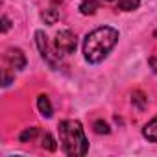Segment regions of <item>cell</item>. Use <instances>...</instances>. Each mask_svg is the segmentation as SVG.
Segmentation results:
<instances>
[{"label": "cell", "instance_id": "5b68a950", "mask_svg": "<svg viewBox=\"0 0 157 157\" xmlns=\"http://www.w3.org/2000/svg\"><path fill=\"white\" fill-rule=\"evenodd\" d=\"M4 61H6V65H10L15 70H21L26 67V56L21 48H13V46L8 48L4 52Z\"/></svg>", "mask_w": 157, "mask_h": 157}, {"label": "cell", "instance_id": "8992f818", "mask_svg": "<svg viewBox=\"0 0 157 157\" xmlns=\"http://www.w3.org/2000/svg\"><path fill=\"white\" fill-rule=\"evenodd\" d=\"M37 109H39V113H41L44 118H50V117H52L54 109H52V104H50V100H48L46 94L37 96Z\"/></svg>", "mask_w": 157, "mask_h": 157}, {"label": "cell", "instance_id": "4fadbf2b", "mask_svg": "<svg viewBox=\"0 0 157 157\" xmlns=\"http://www.w3.org/2000/svg\"><path fill=\"white\" fill-rule=\"evenodd\" d=\"M37 133H39V129L37 128H26L22 133H21V142H28V140H33L35 137H37Z\"/></svg>", "mask_w": 157, "mask_h": 157}, {"label": "cell", "instance_id": "2e32d148", "mask_svg": "<svg viewBox=\"0 0 157 157\" xmlns=\"http://www.w3.org/2000/svg\"><path fill=\"white\" fill-rule=\"evenodd\" d=\"M8 30H10V19H8V17L4 15V17H2V32L6 33Z\"/></svg>", "mask_w": 157, "mask_h": 157}, {"label": "cell", "instance_id": "ba28073f", "mask_svg": "<svg viewBox=\"0 0 157 157\" xmlns=\"http://www.w3.org/2000/svg\"><path fill=\"white\" fill-rule=\"evenodd\" d=\"M140 6V0H117V10L122 11H135Z\"/></svg>", "mask_w": 157, "mask_h": 157}, {"label": "cell", "instance_id": "5bb4252c", "mask_svg": "<svg viewBox=\"0 0 157 157\" xmlns=\"http://www.w3.org/2000/svg\"><path fill=\"white\" fill-rule=\"evenodd\" d=\"M93 128H94V133H98V135H107L111 129H109V124L107 122H104V120H96L94 124H93Z\"/></svg>", "mask_w": 157, "mask_h": 157}, {"label": "cell", "instance_id": "6da1fadb", "mask_svg": "<svg viewBox=\"0 0 157 157\" xmlns=\"http://www.w3.org/2000/svg\"><path fill=\"white\" fill-rule=\"evenodd\" d=\"M118 32L111 26H100L87 33L83 41V56L89 63H100L118 43Z\"/></svg>", "mask_w": 157, "mask_h": 157}, {"label": "cell", "instance_id": "7c38bea8", "mask_svg": "<svg viewBox=\"0 0 157 157\" xmlns=\"http://www.w3.org/2000/svg\"><path fill=\"white\" fill-rule=\"evenodd\" d=\"M146 102H148V100H146V96H144L140 91H135V93L131 94V104H137L139 109H144V107H146Z\"/></svg>", "mask_w": 157, "mask_h": 157}, {"label": "cell", "instance_id": "9a60e30c", "mask_svg": "<svg viewBox=\"0 0 157 157\" xmlns=\"http://www.w3.org/2000/svg\"><path fill=\"white\" fill-rule=\"evenodd\" d=\"M148 63H150V67H151V70L157 74V54L155 56H150V59H148Z\"/></svg>", "mask_w": 157, "mask_h": 157}, {"label": "cell", "instance_id": "3957f363", "mask_svg": "<svg viewBox=\"0 0 157 157\" xmlns=\"http://www.w3.org/2000/svg\"><path fill=\"white\" fill-rule=\"evenodd\" d=\"M35 43H37V48H39V52H41L43 59H44L52 68H59L61 63H63V56L57 52L56 44H50V41H48V37H46L44 32H41V30L35 32Z\"/></svg>", "mask_w": 157, "mask_h": 157}, {"label": "cell", "instance_id": "277c9868", "mask_svg": "<svg viewBox=\"0 0 157 157\" xmlns=\"http://www.w3.org/2000/svg\"><path fill=\"white\" fill-rule=\"evenodd\" d=\"M54 44L57 48V52L65 57V56H70L74 54L76 50V33L70 32V30H61L57 32L56 39H54Z\"/></svg>", "mask_w": 157, "mask_h": 157}, {"label": "cell", "instance_id": "7a4b0ae2", "mask_svg": "<svg viewBox=\"0 0 157 157\" xmlns=\"http://www.w3.org/2000/svg\"><path fill=\"white\" fill-rule=\"evenodd\" d=\"M61 150L68 157H82L89 151L85 131L78 120H61L57 126Z\"/></svg>", "mask_w": 157, "mask_h": 157}, {"label": "cell", "instance_id": "52a82bcc", "mask_svg": "<svg viewBox=\"0 0 157 157\" xmlns=\"http://www.w3.org/2000/svg\"><path fill=\"white\" fill-rule=\"evenodd\" d=\"M142 135H144L150 142H157V117H153V118L142 128Z\"/></svg>", "mask_w": 157, "mask_h": 157}, {"label": "cell", "instance_id": "8fae6325", "mask_svg": "<svg viewBox=\"0 0 157 157\" xmlns=\"http://www.w3.org/2000/svg\"><path fill=\"white\" fill-rule=\"evenodd\" d=\"M41 146H43L44 150H48V151H56V148H57L56 139H54L50 133H44V135H43V142H41Z\"/></svg>", "mask_w": 157, "mask_h": 157}, {"label": "cell", "instance_id": "30bf717a", "mask_svg": "<svg viewBox=\"0 0 157 157\" xmlns=\"http://www.w3.org/2000/svg\"><path fill=\"white\" fill-rule=\"evenodd\" d=\"M41 19H43L46 24H54V22L59 19V11H57L56 8H48V10H44V11L41 13Z\"/></svg>", "mask_w": 157, "mask_h": 157}, {"label": "cell", "instance_id": "9c48e42d", "mask_svg": "<svg viewBox=\"0 0 157 157\" xmlns=\"http://www.w3.org/2000/svg\"><path fill=\"white\" fill-rule=\"evenodd\" d=\"M98 6H100L98 0H85V2H82V6H80V11L83 15H93L98 10Z\"/></svg>", "mask_w": 157, "mask_h": 157}]
</instances>
